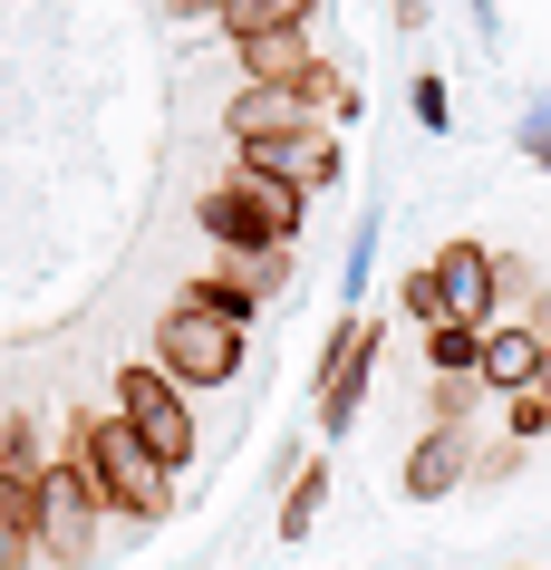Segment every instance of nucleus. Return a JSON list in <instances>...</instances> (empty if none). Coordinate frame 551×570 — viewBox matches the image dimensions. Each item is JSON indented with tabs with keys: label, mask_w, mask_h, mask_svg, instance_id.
I'll return each mask as SVG.
<instances>
[{
	"label": "nucleus",
	"mask_w": 551,
	"mask_h": 570,
	"mask_svg": "<svg viewBox=\"0 0 551 570\" xmlns=\"http://www.w3.org/2000/svg\"><path fill=\"white\" fill-rule=\"evenodd\" d=\"M59 454H78V464H88L97 493H107V512H126V522H165V512H175V483H184V474H165V464H155L146 435H136L117 406H78Z\"/></svg>",
	"instance_id": "obj_1"
},
{
	"label": "nucleus",
	"mask_w": 551,
	"mask_h": 570,
	"mask_svg": "<svg viewBox=\"0 0 551 570\" xmlns=\"http://www.w3.org/2000/svg\"><path fill=\"white\" fill-rule=\"evenodd\" d=\"M194 223L223 242V262H252V252H291L309 223V194H281V184H252V175H223L194 194Z\"/></svg>",
	"instance_id": "obj_2"
},
{
	"label": "nucleus",
	"mask_w": 551,
	"mask_h": 570,
	"mask_svg": "<svg viewBox=\"0 0 551 570\" xmlns=\"http://www.w3.org/2000/svg\"><path fill=\"white\" fill-rule=\"evenodd\" d=\"M243 358H252V330H233V320H214V309H194V301H175L165 320H155V367H165L184 396L233 387Z\"/></svg>",
	"instance_id": "obj_3"
},
{
	"label": "nucleus",
	"mask_w": 551,
	"mask_h": 570,
	"mask_svg": "<svg viewBox=\"0 0 551 570\" xmlns=\"http://www.w3.org/2000/svg\"><path fill=\"white\" fill-rule=\"evenodd\" d=\"M117 416L136 425V435H146V454L165 464V474H184V464L204 454L194 396H184V387H175V377H165L155 358H126V367H117Z\"/></svg>",
	"instance_id": "obj_4"
},
{
	"label": "nucleus",
	"mask_w": 551,
	"mask_h": 570,
	"mask_svg": "<svg viewBox=\"0 0 551 570\" xmlns=\"http://www.w3.org/2000/svg\"><path fill=\"white\" fill-rule=\"evenodd\" d=\"M97 512H107L97 474L78 454H59V464L39 474V561L49 570H88L97 561Z\"/></svg>",
	"instance_id": "obj_5"
},
{
	"label": "nucleus",
	"mask_w": 551,
	"mask_h": 570,
	"mask_svg": "<svg viewBox=\"0 0 551 570\" xmlns=\"http://www.w3.org/2000/svg\"><path fill=\"white\" fill-rule=\"evenodd\" d=\"M377 358H387V320H358V309H348L329 330V358H319V396H309V425H319V435H348V425H358Z\"/></svg>",
	"instance_id": "obj_6"
},
{
	"label": "nucleus",
	"mask_w": 551,
	"mask_h": 570,
	"mask_svg": "<svg viewBox=\"0 0 551 570\" xmlns=\"http://www.w3.org/2000/svg\"><path fill=\"white\" fill-rule=\"evenodd\" d=\"M233 175L281 184V194H329L348 175V155H338L329 126H309V136H281V146H233Z\"/></svg>",
	"instance_id": "obj_7"
},
{
	"label": "nucleus",
	"mask_w": 551,
	"mask_h": 570,
	"mask_svg": "<svg viewBox=\"0 0 551 570\" xmlns=\"http://www.w3.org/2000/svg\"><path fill=\"white\" fill-rule=\"evenodd\" d=\"M329 117L309 88H233V107H223V136L233 146H281V136H309V126Z\"/></svg>",
	"instance_id": "obj_8"
},
{
	"label": "nucleus",
	"mask_w": 551,
	"mask_h": 570,
	"mask_svg": "<svg viewBox=\"0 0 551 570\" xmlns=\"http://www.w3.org/2000/svg\"><path fill=\"white\" fill-rule=\"evenodd\" d=\"M464 483H474V435H455V425H426V435L406 445V464H397L406 503H445V493H464Z\"/></svg>",
	"instance_id": "obj_9"
},
{
	"label": "nucleus",
	"mask_w": 551,
	"mask_h": 570,
	"mask_svg": "<svg viewBox=\"0 0 551 570\" xmlns=\"http://www.w3.org/2000/svg\"><path fill=\"white\" fill-rule=\"evenodd\" d=\"M435 281H445V301H455V320L464 330H493L503 320V281H493V242H445L435 252Z\"/></svg>",
	"instance_id": "obj_10"
},
{
	"label": "nucleus",
	"mask_w": 551,
	"mask_h": 570,
	"mask_svg": "<svg viewBox=\"0 0 551 570\" xmlns=\"http://www.w3.org/2000/svg\"><path fill=\"white\" fill-rule=\"evenodd\" d=\"M484 396H522V387H542V330L532 320H493L484 330Z\"/></svg>",
	"instance_id": "obj_11"
},
{
	"label": "nucleus",
	"mask_w": 551,
	"mask_h": 570,
	"mask_svg": "<svg viewBox=\"0 0 551 570\" xmlns=\"http://www.w3.org/2000/svg\"><path fill=\"white\" fill-rule=\"evenodd\" d=\"M309 20H319V0H233L223 39L233 49H252V39H309Z\"/></svg>",
	"instance_id": "obj_12"
},
{
	"label": "nucleus",
	"mask_w": 551,
	"mask_h": 570,
	"mask_svg": "<svg viewBox=\"0 0 551 570\" xmlns=\"http://www.w3.org/2000/svg\"><path fill=\"white\" fill-rule=\"evenodd\" d=\"M39 561V483L0 474V570H30Z\"/></svg>",
	"instance_id": "obj_13"
},
{
	"label": "nucleus",
	"mask_w": 551,
	"mask_h": 570,
	"mask_svg": "<svg viewBox=\"0 0 551 570\" xmlns=\"http://www.w3.org/2000/svg\"><path fill=\"white\" fill-rule=\"evenodd\" d=\"M329 512V454H309V464H291V483H281V512H272V532L281 541H309V522Z\"/></svg>",
	"instance_id": "obj_14"
},
{
	"label": "nucleus",
	"mask_w": 551,
	"mask_h": 570,
	"mask_svg": "<svg viewBox=\"0 0 551 570\" xmlns=\"http://www.w3.org/2000/svg\"><path fill=\"white\" fill-rule=\"evenodd\" d=\"M175 301H194V309H214V320H233V330H252V320H262V301H252V281L233 262L223 271H204V281H184Z\"/></svg>",
	"instance_id": "obj_15"
},
{
	"label": "nucleus",
	"mask_w": 551,
	"mask_h": 570,
	"mask_svg": "<svg viewBox=\"0 0 551 570\" xmlns=\"http://www.w3.org/2000/svg\"><path fill=\"white\" fill-rule=\"evenodd\" d=\"M474 367H484V330H464V320L426 330V377H474Z\"/></svg>",
	"instance_id": "obj_16"
},
{
	"label": "nucleus",
	"mask_w": 551,
	"mask_h": 570,
	"mask_svg": "<svg viewBox=\"0 0 551 570\" xmlns=\"http://www.w3.org/2000/svg\"><path fill=\"white\" fill-rule=\"evenodd\" d=\"M49 464H59V454H39V416H0V474L39 483Z\"/></svg>",
	"instance_id": "obj_17"
},
{
	"label": "nucleus",
	"mask_w": 551,
	"mask_h": 570,
	"mask_svg": "<svg viewBox=\"0 0 551 570\" xmlns=\"http://www.w3.org/2000/svg\"><path fill=\"white\" fill-rule=\"evenodd\" d=\"M397 309L416 320V330H445V320H455V301H445V281H435L426 262H416V271L397 281Z\"/></svg>",
	"instance_id": "obj_18"
},
{
	"label": "nucleus",
	"mask_w": 551,
	"mask_h": 570,
	"mask_svg": "<svg viewBox=\"0 0 551 570\" xmlns=\"http://www.w3.org/2000/svg\"><path fill=\"white\" fill-rule=\"evenodd\" d=\"M474 396H484V377H426V425H455V435H464Z\"/></svg>",
	"instance_id": "obj_19"
},
{
	"label": "nucleus",
	"mask_w": 551,
	"mask_h": 570,
	"mask_svg": "<svg viewBox=\"0 0 551 570\" xmlns=\"http://www.w3.org/2000/svg\"><path fill=\"white\" fill-rule=\"evenodd\" d=\"M503 435H522V445H542V435H551V396H542V387L503 396Z\"/></svg>",
	"instance_id": "obj_20"
},
{
	"label": "nucleus",
	"mask_w": 551,
	"mask_h": 570,
	"mask_svg": "<svg viewBox=\"0 0 551 570\" xmlns=\"http://www.w3.org/2000/svg\"><path fill=\"white\" fill-rule=\"evenodd\" d=\"M522 454H532L522 435H493V445H474V483H513V474H522Z\"/></svg>",
	"instance_id": "obj_21"
},
{
	"label": "nucleus",
	"mask_w": 551,
	"mask_h": 570,
	"mask_svg": "<svg viewBox=\"0 0 551 570\" xmlns=\"http://www.w3.org/2000/svg\"><path fill=\"white\" fill-rule=\"evenodd\" d=\"M406 107H416V126H455V97H445V78H435V68H416Z\"/></svg>",
	"instance_id": "obj_22"
},
{
	"label": "nucleus",
	"mask_w": 551,
	"mask_h": 570,
	"mask_svg": "<svg viewBox=\"0 0 551 570\" xmlns=\"http://www.w3.org/2000/svg\"><path fill=\"white\" fill-rule=\"evenodd\" d=\"M252 281V301H281V281H291V252H252V262H233Z\"/></svg>",
	"instance_id": "obj_23"
},
{
	"label": "nucleus",
	"mask_w": 551,
	"mask_h": 570,
	"mask_svg": "<svg viewBox=\"0 0 551 570\" xmlns=\"http://www.w3.org/2000/svg\"><path fill=\"white\" fill-rule=\"evenodd\" d=\"M367 262H377V213L348 233V291H367Z\"/></svg>",
	"instance_id": "obj_24"
},
{
	"label": "nucleus",
	"mask_w": 551,
	"mask_h": 570,
	"mask_svg": "<svg viewBox=\"0 0 551 570\" xmlns=\"http://www.w3.org/2000/svg\"><path fill=\"white\" fill-rule=\"evenodd\" d=\"M522 155H532V165H551V97L522 117Z\"/></svg>",
	"instance_id": "obj_25"
},
{
	"label": "nucleus",
	"mask_w": 551,
	"mask_h": 570,
	"mask_svg": "<svg viewBox=\"0 0 551 570\" xmlns=\"http://www.w3.org/2000/svg\"><path fill=\"white\" fill-rule=\"evenodd\" d=\"M165 10H175V20H223L233 0H165Z\"/></svg>",
	"instance_id": "obj_26"
},
{
	"label": "nucleus",
	"mask_w": 551,
	"mask_h": 570,
	"mask_svg": "<svg viewBox=\"0 0 551 570\" xmlns=\"http://www.w3.org/2000/svg\"><path fill=\"white\" fill-rule=\"evenodd\" d=\"M435 20V0H397V30H426Z\"/></svg>",
	"instance_id": "obj_27"
},
{
	"label": "nucleus",
	"mask_w": 551,
	"mask_h": 570,
	"mask_svg": "<svg viewBox=\"0 0 551 570\" xmlns=\"http://www.w3.org/2000/svg\"><path fill=\"white\" fill-rule=\"evenodd\" d=\"M542 396H551V338H542Z\"/></svg>",
	"instance_id": "obj_28"
},
{
	"label": "nucleus",
	"mask_w": 551,
	"mask_h": 570,
	"mask_svg": "<svg viewBox=\"0 0 551 570\" xmlns=\"http://www.w3.org/2000/svg\"><path fill=\"white\" fill-rule=\"evenodd\" d=\"M513 570H532V561H513Z\"/></svg>",
	"instance_id": "obj_29"
}]
</instances>
